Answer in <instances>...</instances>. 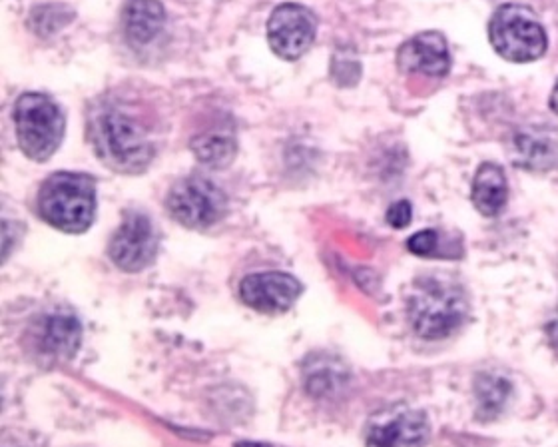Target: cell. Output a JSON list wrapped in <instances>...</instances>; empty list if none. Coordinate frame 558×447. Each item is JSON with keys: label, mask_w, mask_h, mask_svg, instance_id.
<instances>
[{"label": "cell", "mask_w": 558, "mask_h": 447, "mask_svg": "<svg viewBox=\"0 0 558 447\" xmlns=\"http://www.w3.org/2000/svg\"><path fill=\"white\" fill-rule=\"evenodd\" d=\"M469 314L467 292L449 278L425 276L413 282L407 296V316L423 340H443L457 332Z\"/></svg>", "instance_id": "cell-1"}, {"label": "cell", "mask_w": 558, "mask_h": 447, "mask_svg": "<svg viewBox=\"0 0 558 447\" xmlns=\"http://www.w3.org/2000/svg\"><path fill=\"white\" fill-rule=\"evenodd\" d=\"M38 214L66 234L86 232L96 214V184L86 174L56 172L38 192Z\"/></svg>", "instance_id": "cell-2"}, {"label": "cell", "mask_w": 558, "mask_h": 447, "mask_svg": "<svg viewBox=\"0 0 558 447\" xmlns=\"http://www.w3.org/2000/svg\"><path fill=\"white\" fill-rule=\"evenodd\" d=\"M94 146L104 164L126 174L146 170L154 156L148 132L132 116L120 110H108L98 116L94 126Z\"/></svg>", "instance_id": "cell-3"}, {"label": "cell", "mask_w": 558, "mask_h": 447, "mask_svg": "<svg viewBox=\"0 0 558 447\" xmlns=\"http://www.w3.org/2000/svg\"><path fill=\"white\" fill-rule=\"evenodd\" d=\"M14 128L20 150L34 162L48 160L64 136L60 106L40 92H26L14 104Z\"/></svg>", "instance_id": "cell-4"}, {"label": "cell", "mask_w": 558, "mask_h": 447, "mask_svg": "<svg viewBox=\"0 0 558 447\" xmlns=\"http://www.w3.org/2000/svg\"><path fill=\"white\" fill-rule=\"evenodd\" d=\"M493 48L511 62H533L547 50V34L537 14L521 4L501 6L489 22Z\"/></svg>", "instance_id": "cell-5"}, {"label": "cell", "mask_w": 558, "mask_h": 447, "mask_svg": "<svg viewBox=\"0 0 558 447\" xmlns=\"http://www.w3.org/2000/svg\"><path fill=\"white\" fill-rule=\"evenodd\" d=\"M166 206L176 222L186 228L202 230L224 218L228 202L214 182L190 176L172 186Z\"/></svg>", "instance_id": "cell-6"}, {"label": "cell", "mask_w": 558, "mask_h": 447, "mask_svg": "<svg viewBox=\"0 0 558 447\" xmlns=\"http://www.w3.org/2000/svg\"><path fill=\"white\" fill-rule=\"evenodd\" d=\"M315 16L309 8L285 2L279 4L268 20V42L283 60L301 58L315 40Z\"/></svg>", "instance_id": "cell-7"}, {"label": "cell", "mask_w": 558, "mask_h": 447, "mask_svg": "<svg viewBox=\"0 0 558 447\" xmlns=\"http://www.w3.org/2000/svg\"><path fill=\"white\" fill-rule=\"evenodd\" d=\"M158 238L148 216L128 214L120 228L114 232L108 256L116 268L124 272L144 270L156 256Z\"/></svg>", "instance_id": "cell-8"}, {"label": "cell", "mask_w": 558, "mask_h": 447, "mask_svg": "<svg viewBox=\"0 0 558 447\" xmlns=\"http://www.w3.org/2000/svg\"><path fill=\"white\" fill-rule=\"evenodd\" d=\"M365 434L369 446H419L429 438V422L417 410L393 406L373 414Z\"/></svg>", "instance_id": "cell-9"}, {"label": "cell", "mask_w": 558, "mask_h": 447, "mask_svg": "<svg viewBox=\"0 0 558 447\" xmlns=\"http://www.w3.org/2000/svg\"><path fill=\"white\" fill-rule=\"evenodd\" d=\"M301 292V282L285 272L252 274L240 284L242 302L262 314H281L289 310Z\"/></svg>", "instance_id": "cell-10"}, {"label": "cell", "mask_w": 558, "mask_h": 447, "mask_svg": "<svg viewBox=\"0 0 558 447\" xmlns=\"http://www.w3.org/2000/svg\"><path fill=\"white\" fill-rule=\"evenodd\" d=\"M397 64L403 72L441 78L451 68L447 40L441 32H421L409 38L397 54Z\"/></svg>", "instance_id": "cell-11"}, {"label": "cell", "mask_w": 558, "mask_h": 447, "mask_svg": "<svg viewBox=\"0 0 558 447\" xmlns=\"http://www.w3.org/2000/svg\"><path fill=\"white\" fill-rule=\"evenodd\" d=\"M166 24L160 0H128L122 12V30L132 46L150 44Z\"/></svg>", "instance_id": "cell-12"}, {"label": "cell", "mask_w": 558, "mask_h": 447, "mask_svg": "<svg viewBox=\"0 0 558 447\" xmlns=\"http://www.w3.org/2000/svg\"><path fill=\"white\" fill-rule=\"evenodd\" d=\"M515 164L533 172H549L558 166V142L545 130L527 128L513 140Z\"/></svg>", "instance_id": "cell-13"}, {"label": "cell", "mask_w": 558, "mask_h": 447, "mask_svg": "<svg viewBox=\"0 0 558 447\" xmlns=\"http://www.w3.org/2000/svg\"><path fill=\"white\" fill-rule=\"evenodd\" d=\"M509 198V184L501 166L485 162L473 182V204L483 216H497L503 212Z\"/></svg>", "instance_id": "cell-14"}, {"label": "cell", "mask_w": 558, "mask_h": 447, "mask_svg": "<svg viewBox=\"0 0 558 447\" xmlns=\"http://www.w3.org/2000/svg\"><path fill=\"white\" fill-rule=\"evenodd\" d=\"M82 340V326L70 312H54L42 328V348L56 358H72Z\"/></svg>", "instance_id": "cell-15"}, {"label": "cell", "mask_w": 558, "mask_h": 447, "mask_svg": "<svg viewBox=\"0 0 558 447\" xmlns=\"http://www.w3.org/2000/svg\"><path fill=\"white\" fill-rule=\"evenodd\" d=\"M192 152L210 168H224L236 156V140L224 132H206L192 140Z\"/></svg>", "instance_id": "cell-16"}, {"label": "cell", "mask_w": 558, "mask_h": 447, "mask_svg": "<svg viewBox=\"0 0 558 447\" xmlns=\"http://www.w3.org/2000/svg\"><path fill=\"white\" fill-rule=\"evenodd\" d=\"M511 396V384L499 376H481L477 380V402L479 414L485 418H495L507 404Z\"/></svg>", "instance_id": "cell-17"}, {"label": "cell", "mask_w": 558, "mask_h": 447, "mask_svg": "<svg viewBox=\"0 0 558 447\" xmlns=\"http://www.w3.org/2000/svg\"><path fill=\"white\" fill-rule=\"evenodd\" d=\"M305 386L309 390L311 396H329L333 390L343 386V372L341 366H331V362H323L317 364L315 368H307V378H305Z\"/></svg>", "instance_id": "cell-18"}, {"label": "cell", "mask_w": 558, "mask_h": 447, "mask_svg": "<svg viewBox=\"0 0 558 447\" xmlns=\"http://www.w3.org/2000/svg\"><path fill=\"white\" fill-rule=\"evenodd\" d=\"M72 10L68 6L62 4H46V6H38L32 10L30 14V26L34 28L36 34H52L56 30H60L64 24L70 22L72 18Z\"/></svg>", "instance_id": "cell-19"}, {"label": "cell", "mask_w": 558, "mask_h": 447, "mask_svg": "<svg viewBox=\"0 0 558 447\" xmlns=\"http://www.w3.org/2000/svg\"><path fill=\"white\" fill-rule=\"evenodd\" d=\"M437 246H439V234L435 230H421V232L413 234L407 242L409 252H413L415 256H421V258L433 256L437 252Z\"/></svg>", "instance_id": "cell-20"}, {"label": "cell", "mask_w": 558, "mask_h": 447, "mask_svg": "<svg viewBox=\"0 0 558 447\" xmlns=\"http://www.w3.org/2000/svg\"><path fill=\"white\" fill-rule=\"evenodd\" d=\"M413 218V210L411 204L407 200H399L395 204H391V208L387 210V224L401 230L405 228Z\"/></svg>", "instance_id": "cell-21"}, {"label": "cell", "mask_w": 558, "mask_h": 447, "mask_svg": "<svg viewBox=\"0 0 558 447\" xmlns=\"http://www.w3.org/2000/svg\"><path fill=\"white\" fill-rule=\"evenodd\" d=\"M551 108L558 114V82L555 90H553V96H551Z\"/></svg>", "instance_id": "cell-22"}, {"label": "cell", "mask_w": 558, "mask_h": 447, "mask_svg": "<svg viewBox=\"0 0 558 447\" xmlns=\"http://www.w3.org/2000/svg\"><path fill=\"white\" fill-rule=\"evenodd\" d=\"M553 328H555V332H557V336H558V314H557V320H555V324H553Z\"/></svg>", "instance_id": "cell-23"}]
</instances>
